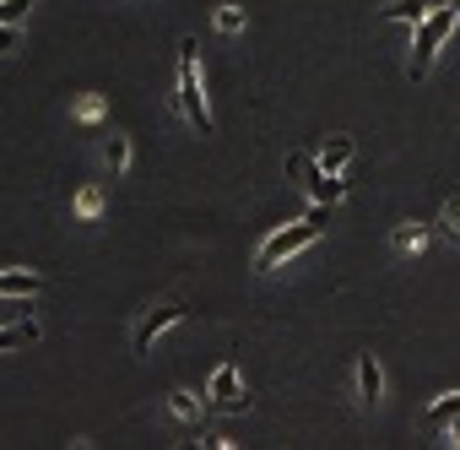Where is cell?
Masks as SVG:
<instances>
[{"label": "cell", "mask_w": 460, "mask_h": 450, "mask_svg": "<svg viewBox=\"0 0 460 450\" xmlns=\"http://www.w3.org/2000/svg\"><path fill=\"white\" fill-rule=\"evenodd\" d=\"M173 98H179V114L211 136V109H206V93H200V44L195 39H179V82H173Z\"/></svg>", "instance_id": "6da1fadb"}, {"label": "cell", "mask_w": 460, "mask_h": 450, "mask_svg": "<svg viewBox=\"0 0 460 450\" xmlns=\"http://www.w3.org/2000/svg\"><path fill=\"white\" fill-rule=\"evenodd\" d=\"M320 229H325V206L314 201V212L304 217V222H293V229H277L261 250H255V266L261 272H271V266H282L288 256H298V250H309L314 239H320Z\"/></svg>", "instance_id": "7a4b0ae2"}, {"label": "cell", "mask_w": 460, "mask_h": 450, "mask_svg": "<svg viewBox=\"0 0 460 450\" xmlns=\"http://www.w3.org/2000/svg\"><path fill=\"white\" fill-rule=\"evenodd\" d=\"M455 22H460V6H433V12L417 22V33H411V76H428V66H433V55L444 50V39L455 33Z\"/></svg>", "instance_id": "3957f363"}, {"label": "cell", "mask_w": 460, "mask_h": 450, "mask_svg": "<svg viewBox=\"0 0 460 450\" xmlns=\"http://www.w3.org/2000/svg\"><path fill=\"white\" fill-rule=\"evenodd\" d=\"M288 168L309 184V195H314L320 206H336V201L347 195V179L331 174V168H320V158H309V152H288Z\"/></svg>", "instance_id": "277c9868"}, {"label": "cell", "mask_w": 460, "mask_h": 450, "mask_svg": "<svg viewBox=\"0 0 460 450\" xmlns=\"http://www.w3.org/2000/svg\"><path fill=\"white\" fill-rule=\"evenodd\" d=\"M206 396H211V407H217V412H244V407H250V396H244V380H239V364H234V358H222V364L211 369Z\"/></svg>", "instance_id": "5b68a950"}, {"label": "cell", "mask_w": 460, "mask_h": 450, "mask_svg": "<svg viewBox=\"0 0 460 450\" xmlns=\"http://www.w3.org/2000/svg\"><path fill=\"white\" fill-rule=\"evenodd\" d=\"M179 320H184V304H179V299H163L157 310H146V315L136 320V331H130V347H136V353H152V342H157L168 326H179Z\"/></svg>", "instance_id": "8992f818"}, {"label": "cell", "mask_w": 460, "mask_h": 450, "mask_svg": "<svg viewBox=\"0 0 460 450\" xmlns=\"http://www.w3.org/2000/svg\"><path fill=\"white\" fill-rule=\"evenodd\" d=\"M379 396H385V374H379L374 353H363V358H358V401H363V407H379Z\"/></svg>", "instance_id": "52a82bcc"}, {"label": "cell", "mask_w": 460, "mask_h": 450, "mask_svg": "<svg viewBox=\"0 0 460 450\" xmlns=\"http://www.w3.org/2000/svg\"><path fill=\"white\" fill-rule=\"evenodd\" d=\"M428 239H433V234H428V222H401V229L390 234V250H395V256H422Z\"/></svg>", "instance_id": "ba28073f"}, {"label": "cell", "mask_w": 460, "mask_h": 450, "mask_svg": "<svg viewBox=\"0 0 460 450\" xmlns=\"http://www.w3.org/2000/svg\"><path fill=\"white\" fill-rule=\"evenodd\" d=\"M352 152H358V147H352V136H331V141H325V147H320L314 158H320V168H331V174H341V168L352 163Z\"/></svg>", "instance_id": "9c48e42d"}, {"label": "cell", "mask_w": 460, "mask_h": 450, "mask_svg": "<svg viewBox=\"0 0 460 450\" xmlns=\"http://www.w3.org/2000/svg\"><path fill=\"white\" fill-rule=\"evenodd\" d=\"M455 418H460V391H444V396L422 412V423H428V428H449Z\"/></svg>", "instance_id": "30bf717a"}, {"label": "cell", "mask_w": 460, "mask_h": 450, "mask_svg": "<svg viewBox=\"0 0 460 450\" xmlns=\"http://www.w3.org/2000/svg\"><path fill=\"white\" fill-rule=\"evenodd\" d=\"M0 293L39 299V293H44V277H39V272H0Z\"/></svg>", "instance_id": "8fae6325"}, {"label": "cell", "mask_w": 460, "mask_h": 450, "mask_svg": "<svg viewBox=\"0 0 460 450\" xmlns=\"http://www.w3.org/2000/svg\"><path fill=\"white\" fill-rule=\"evenodd\" d=\"M28 342H39V320H33V315L0 326V353H6V347H28Z\"/></svg>", "instance_id": "7c38bea8"}, {"label": "cell", "mask_w": 460, "mask_h": 450, "mask_svg": "<svg viewBox=\"0 0 460 450\" xmlns=\"http://www.w3.org/2000/svg\"><path fill=\"white\" fill-rule=\"evenodd\" d=\"M428 17V0H390V6H385V22H422Z\"/></svg>", "instance_id": "4fadbf2b"}, {"label": "cell", "mask_w": 460, "mask_h": 450, "mask_svg": "<svg viewBox=\"0 0 460 450\" xmlns=\"http://www.w3.org/2000/svg\"><path fill=\"white\" fill-rule=\"evenodd\" d=\"M103 163H109L114 174H125V168H130V136H119V130H114V136L103 141Z\"/></svg>", "instance_id": "5bb4252c"}, {"label": "cell", "mask_w": 460, "mask_h": 450, "mask_svg": "<svg viewBox=\"0 0 460 450\" xmlns=\"http://www.w3.org/2000/svg\"><path fill=\"white\" fill-rule=\"evenodd\" d=\"M200 407H206V401H195V391H173V396H168V412H173V418H184V423H195V418H200Z\"/></svg>", "instance_id": "9a60e30c"}, {"label": "cell", "mask_w": 460, "mask_h": 450, "mask_svg": "<svg viewBox=\"0 0 460 450\" xmlns=\"http://www.w3.org/2000/svg\"><path fill=\"white\" fill-rule=\"evenodd\" d=\"M98 212H103V190H98V184H82V190H76V217L93 222Z\"/></svg>", "instance_id": "2e32d148"}, {"label": "cell", "mask_w": 460, "mask_h": 450, "mask_svg": "<svg viewBox=\"0 0 460 450\" xmlns=\"http://www.w3.org/2000/svg\"><path fill=\"white\" fill-rule=\"evenodd\" d=\"M28 304H33V299H22V293H0V326L28 320Z\"/></svg>", "instance_id": "e0dca14e"}, {"label": "cell", "mask_w": 460, "mask_h": 450, "mask_svg": "<svg viewBox=\"0 0 460 450\" xmlns=\"http://www.w3.org/2000/svg\"><path fill=\"white\" fill-rule=\"evenodd\" d=\"M28 12H33V0H0V22H12V28H22Z\"/></svg>", "instance_id": "ac0fdd59"}, {"label": "cell", "mask_w": 460, "mask_h": 450, "mask_svg": "<svg viewBox=\"0 0 460 450\" xmlns=\"http://www.w3.org/2000/svg\"><path fill=\"white\" fill-rule=\"evenodd\" d=\"M217 33H244V12L239 6H217Z\"/></svg>", "instance_id": "d6986e66"}, {"label": "cell", "mask_w": 460, "mask_h": 450, "mask_svg": "<svg viewBox=\"0 0 460 450\" xmlns=\"http://www.w3.org/2000/svg\"><path fill=\"white\" fill-rule=\"evenodd\" d=\"M438 222H444V234L460 245V195H455V201H444V217H438Z\"/></svg>", "instance_id": "ffe728a7"}, {"label": "cell", "mask_w": 460, "mask_h": 450, "mask_svg": "<svg viewBox=\"0 0 460 450\" xmlns=\"http://www.w3.org/2000/svg\"><path fill=\"white\" fill-rule=\"evenodd\" d=\"M76 120H87V125H93V120H103V93H87V98L76 104Z\"/></svg>", "instance_id": "44dd1931"}, {"label": "cell", "mask_w": 460, "mask_h": 450, "mask_svg": "<svg viewBox=\"0 0 460 450\" xmlns=\"http://www.w3.org/2000/svg\"><path fill=\"white\" fill-rule=\"evenodd\" d=\"M449 439H455V445H460V418H455V423H449Z\"/></svg>", "instance_id": "7402d4cb"}]
</instances>
